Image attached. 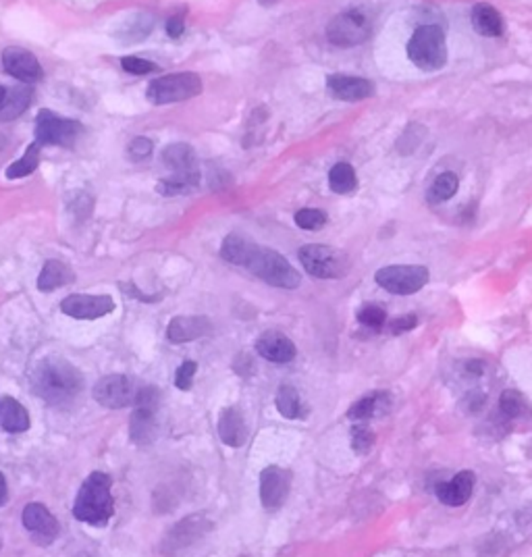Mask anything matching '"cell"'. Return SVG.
<instances>
[{
  "label": "cell",
  "instance_id": "obj_1",
  "mask_svg": "<svg viewBox=\"0 0 532 557\" xmlns=\"http://www.w3.org/2000/svg\"><path fill=\"white\" fill-rule=\"evenodd\" d=\"M221 256L235 267L248 269L254 277L273 285V288L295 289L302 283L300 273L287 262L285 256L266 246H258L250 237L238 233V231L225 237L223 246H221Z\"/></svg>",
  "mask_w": 532,
  "mask_h": 557
},
{
  "label": "cell",
  "instance_id": "obj_32",
  "mask_svg": "<svg viewBox=\"0 0 532 557\" xmlns=\"http://www.w3.org/2000/svg\"><path fill=\"white\" fill-rule=\"evenodd\" d=\"M457 187H460V179H457L455 173H441L439 178L433 181V186L428 187V202L430 204H443L449 198H454Z\"/></svg>",
  "mask_w": 532,
  "mask_h": 557
},
{
  "label": "cell",
  "instance_id": "obj_27",
  "mask_svg": "<svg viewBox=\"0 0 532 557\" xmlns=\"http://www.w3.org/2000/svg\"><path fill=\"white\" fill-rule=\"evenodd\" d=\"M473 25L481 36L497 38L503 33V17L493 5L478 3L473 9Z\"/></svg>",
  "mask_w": 532,
  "mask_h": 557
},
{
  "label": "cell",
  "instance_id": "obj_44",
  "mask_svg": "<svg viewBox=\"0 0 532 557\" xmlns=\"http://www.w3.org/2000/svg\"><path fill=\"white\" fill-rule=\"evenodd\" d=\"M260 5H265V6H271V5H275V3H279V0H258Z\"/></svg>",
  "mask_w": 532,
  "mask_h": 557
},
{
  "label": "cell",
  "instance_id": "obj_14",
  "mask_svg": "<svg viewBox=\"0 0 532 557\" xmlns=\"http://www.w3.org/2000/svg\"><path fill=\"white\" fill-rule=\"evenodd\" d=\"M23 528L30 533L32 541L40 547H49L59 536V520L42 504H28L22 514Z\"/></svg>",
  "mask_w": 532,
  "mask_h": 557
},
{
  "label": "cell",
  "instance_id": "obj_2",
  "mask_svg": "<svg viewBox=\"0 0 532 557\" xmlns=\"http://www.w3.org/2000/svg\"><path fill=\"white\" fill-rule=\"evenodd\" d=\"M84 375L69 360L49 356L40 360L32 372V387L38 397H42L49 406L67 407L82 396Z\"/></svg>",
  "mask_w": 532,
  "mask_h": 557
},
{
  "label": "cell",
  "instance_id": "obj_5",
  "mask_svg": "<svg viewBox=\"0 0 532 557\" xmlns=\"http://www.w3.org/2000/svg\"><path fill=\"white\" fill-rule=\"evenodd\" d=\"M408 57L422 71H439L447 63L446 33L439 25L416 27L408 42Z\"/></svg>",
  "mask_w": 532,
  "mask_h": 557
},
{
  "label": "cell",
  "instance_id": "obj_11",
  "mask_svg": "<svg viewBox=\"0 0 532 557\" xmlns=\"http://www.w3.org/2000/svg\"><path fill=\"white\" fill-rule=\"evenodd\" d=\"M82 133L84 125L79 121L59 117L49 108L36 117V142L40 146L71 148Z\"/></svg>",
  "mask_w": 532,
  "mask_h": 557
},
{
  "label": "cell",
  "instance_id": "obj_36",
  "mask_svg": "<svg viewBox=\"0 0 532 557\" xmlns=\"http://www.w3.org/2000/svg\"><path fill=\"white\" fill-rule=\"evenodd\" d=\"M374 433L368 429V426L356 425L352 429V447L358 456H366V453L373 450L374 445Z\"/></svg>",
  "mask_w": 532,
  "mask_h": 557
},
{
  "label": "cell",
  "instance_id": "obj_29",
  "mask_svg": "<svg viewBox=\"0 0 532 557\" xmlns=\"http://www.w3.org/2000/svg\"><path fill=\"white\" fill-rule=\"evenodd\" d=\"M277 410L281 412L283 418L295 420V418H304L306 416V407L302 406V397L295 387L292 385H281L277 391Z\"/></svg>",
  "mask_w": 532,
  "mask_h": 557
},
{
  "label": "cell",
  "instance_id": "obj_28",
  "mask_svg": "<svg viewBox=\"0 0 532 557\" xmlns=\"http://www.w3.org/2000/svg\"><path fill=\"white\" fill-rule=\"evenodd\" d=\"M152 27H154V17L150 15V13H133L130 19H125V23L121 25V30L114 32V36L125 44L141 42V40L150 36Z\"/></svg>",
  "mask_w": 532,
  "mask_h": 557
},
{
  "label": "cell",
  "instance_id": "obj_16",
  "mask_svg": "<svg viewBox=\"0 0 532 557\" xmlns=\"http://www.w3.org/2000/svg\"><path fill=\"white\" fill-rule=\"evenodd\" d=\"M292 489V472L279 466H266L260 472V501L266 509H279Z\"/></svg>",
  "mask_w": 532,
  "mask_h": 557
},
{
  "label": "cell",
  "instance_id": "obj_8",
  "mask_svg": "<svg viewBox=\"0 0 532 557\" xmlns=\"http://www.w3.org/2000/svg\"><path fill=\"white\" fill-rule=\"evenodd\" d=\"M202 92V79L198 73H173V76H165L154 79L148 86L146 96L152 105H173V102H184L190 98L200 96Z\"/></svg>",
  "mask_w": 532,
  "mask_h": 557
},
{
  "label": "cell",
  "instance_id": "obj_18",
  "mask_svg": "<svg viewBox=\"0 0 532 557\" xmlns=\"http://www.w3.org/2000/svg\"><path fill=\"white\" fill-rule=\"evenodd\" d=\"M256 352H258V356L275 364L292 362L295 354H298L295 343L287 335H283L281 331L262 333V335L256 339Z\"/></svg>",
  "mask_w": 532,
  "mask_h": 557
},
{
  "label": "cell",
  "instance_id": "obj_38",
  "mask_svg": "<svg viewBox=\"0 0 532 557\" xmlns=\"http://www.w3.org/2000/svg\"><path fill=\"white\" fill-rule=\"evenodd\" d=\"M121 67H123L127 73H131V76H148V73L158 71L157 63H152V60H148V59H140V57L121 59Z\"/></svg>",
  "mask_w": 532,
  "mask_h": 557
},
{
  "label": "cell",
  "instance_id": "obj_41",
  "mask_svg": "<svg viewBox=\"0 0 532 557\" xmlns=\"http://www.w3.org/2000/svg\"><path fill=\"white\" fill-rule=\"evenodd\" d=\"M185 32V25H184V15H173L171 19L167 22V33L168 38H181Z\"/></svg>",
  "mask_w": 532,
  "mask_h": 557
},
{
  "label": "cell",
  "instance_id": "obj_33",
  "mask_svg": "<svg viewBox=\"0 0 532 557\" xmlns=\"http://www.w3.org/2000/svg\"><path fill=\"white\" fill-rule=\"evenodd\" d=\"M500 407L501 412L505 414L508 418H520L524 412H527V399H524V396L520 391L516 389H508L501 393V399H500Z\"/></svg>",
  "mask_w": 532,
  "mask_h": 557
},
{
  "label": "cell",
  "instance_id": "obj_30",
  "mask_svg": "<svg viewBox=\"0 0 532 557\" xmlns=\"http://www.w3.org/2000/svg\"><path fill=\"white\" fill-rule=\"evenodd\" d=\"M329 186H331L335 194H352L356 186H358L354 167L349 162H337L331 173H329Z\"/></svg>",
  "mask_w": 532,
  "mask_h": 557
},
{
  "label": "cell",
  "instance_id": "obj_24",
  "mask_svg": "<svg viewBox=\"0 0 532 557\" xmlns=\"http://www.w3.org/2000/svg\"><path fill=\"white\" fill-rule=\"evenodd\" d=\"M32 100H33V90L30 87V84L6 90L5 100L0 102V123H9V121L22 117V114L30 108Z\"/></svg>",
  "mask_w": 532,
  "mask_h": 557
},
{
  "label": "cell",
  "instance_id": "obj_45",
  "mask_svg": "<svg viewBox=\"0 0 532 557\" xmlns=\"http://www.w3.org/2000/svg\"><path fill=\"white\" fill-rule=\"evenodd\" d=\"M5 96H6V87H3V86H0V102H3V100H5Z\"/></svg>",
  "mask_w": 532,
  "mask_h": 557
},
{
  "label": "cell",
  "instance_id": "obj_12",
  "mask_svg": "<svg viewBox=\"0 0 532 557\" xmlns=\"http://www.w3.org/2000/svg\"><path fill=\"white\" fill-rule=\"evenodd\" d=\"M374 278L389 294L410 296L428 283V270L420 264H393V267L376 270Z\"/></svg>",
  "mask_w": 532,
  "mask_h": 557
},
{
  "label": "cell",
  "instance_id": "obj_39",
  "mask_svg": "<svg viewBox=\"0 0 532 557\" xmlns=\"http://www.w3.org/2000/svg\"><path fill=\"white\" fill-rule=\"evenodd\" d=\"M127 152L133 160H144L152 154V142L148 138H136L131 140V144L127 146Z\"/></svg>",
  "mask_w": 532,
  "mask_h": 557
},
{
  "label": "cell",
  "instance_id": "obj_6",
  "mask_svg": "<svg viewBox=\"0 0 532 557\" xmlns=\"http://www.w3.org/2000/svg\"><path fill=\"white\" fill-rule=\"evenodd\" d=\"M160 393L158 387L141 385L133 404L131 420H130V434L133 443L150 445L154 443L158 434V407H160Z\"/></svg>",
  "mask_w": 532,
  "mask_h": 557
},
{
  "label": "cell",
  "instance_id": "obj_10",
  "mask_svg": "<svg viewBox=\"0 0 532 557\" xmlns=\"http://www.w3.org/2000/svg\"><path fill=\"white\" fill-rule=\"evenodd\" d=\"M370 32H373V22H370V17L362 9L343 11L327 25L329 42L341 46V49L366 42Z\"/></svg>",
  "mask_w": 532,
  "mask_h": 557
},
{
  "label": "cell",
  "instance_id": "obj_9",
  "mask_svg": "<svg viewBox=\"0 0 532 557\" xmlns=\"http://www.w3.org/2000/svg\"><path fill=\"white\" fill-rule=\"evenodd\" d=\"M212 531V520L206 514H192L179 520L177 525L168 528L167 534L160 541V553L163 555H177L185 549H190L200 543L204 536Z\"/></svg>",
  "mask_w": 532,
  "mask_h": 557
},
{
  "label": "cell",
  "instance_id": "obj_25",
  "mask_svg": "<svg viewBox=\"0 0 532 557\" xmlns=\"http://www.w3.org/2000/svg\"><path fill=\"white\" fill-rule=\"evenodd\" d=\"M73 278H76V273H73L69 264L63 260H49L38 275V289L44 291V294H50V291L73 283Z\"/></svg>",
  "mask_w": 532,
  "mask_h": 557
},
{
  "label": "cell",
  "instance_id": "obj_13",
  "mask_svg": "<svg viewBox=\"0 0 532 557\" xmlns=\"http://www.w3.org/2000/svg\"><path fill=\"white\" fill-rule=\"evenodd\" d=\"M140 387L136 380L125 375H109L103 377L94 385L92 396L103 407L109 410H123L136 404Z\"/></svg>",
  "mask_w": 532,
  "mask_h": 557
},
{
  "label": "cell",
  "instance_id": "obj_23",
  "mask_svg": "<svg viewBox=\"0 0 532 557\" xmlns=\"http://www.w3.org/2000/svg\"><path fill=\"white\" fill-rule=\"evenodd\" d=\"M0 429L13 434L30 429V414L15 397L0 396Z\"/></svg>",
  "mask_w": 532,
  "mask_h": 557
},
{
  "label": "cell",
  "instance_id": "obj_4",
  "mask_svg": "<svg viewBox=\"0 0 532 557\" xmlns=\"http://www.w3.org/2000/svg\"><path fill=\"white\" fill-rule=\"evenodd\" d=\"M163 162L171 175L157 186V192L163 196H184L198 187L200 162L196 151L190 144H171L163 151Z\"/></svg>",
  "mask_w": 532,
  "mask_h": 557
},
{
  "label": "cell",
  "instance_id": "obj_26",
  "mask_svg": "<svg viewBox=\"0 0 532 557\" xmlns=\"http://www.w3.org/2000/svg\"><path fill=\"white\" fill-rule=\"evenodd\" d=\"M389 407H392L389 393H368V396L358 399V402L349 407L347 418L356 420V423H365V420L385 414Z\"/></svg>",
  "mask_w": 532,
  "mask_h": 557
},
{
  "label": "cell",
  "instance_id": "obj_7",
  "mask_svg": "<svg viewBox=\"0 0 532 557\" xmlns=\"http://www.w3.org/2000/svg\"><path fill=\"white\" fill-rule=\"evenodd\" d=\"M298 256L306 273L316 278H341L349 270L347 256L325 243H308L300 250Z\"/></svg>",
  "mask_w": 532,
  "mask_h": 557
},
{
  "label": "cell",
  "instance_id": "obj_37",
  "mask_svg": "<svg viewBox=\"0 0 532 557\" xmlns=\"http://www.w3.org/2000/svg\"><path fill=\"white\" fill-rule=\"evenodd\" d=\"M196 370H198L196 360H185V362L175 370V377H173L175 387L181 391H190L194 385V377H196Z\"/></svg>",
  "mask_w": 532,
  "mask_h": 557
},
{
  "label": "cell",
  "instance_id": "obj_17",
  "mask_svg": "<svg viewBox=\"0 0 532 557\" xmlns=\"http://www.w3.org/2000/svg\"><path fill=\"white\" fill-rule=\"evenodd\" d=\"M3 69L15 79L23 81V84H33L44 76L36 54L22 49V46H6L3 50Z\"/></svg>",
  "mask_w": 532,
  "mask_h": 557
},
{
  "label": "cell",
  "instance_id": "obj_20",
  "mask_svg": "<svg viewBox=\"0 0 532 557\" xmlns=\"http://www.w3.org/2000/svg\"><path fill=\"white\" fill-rule=\"evenodd\" d=\"M327 90L333 94L335 98L346 102H358L366 100L374 94L373 81L356 76H343V73H335L327 79Z\"/></svg>",
  "mask_w": 532,
  "mask_h": 557
},
{
  "label": "cell",
  "instance_id": "obj_21",
  "mask_svg": "<svg viewBox=\"0 0 532 557\" xmlns=\"http://www.w3.org/2000/svg\"><path fill=\"white\" fill-rule=\"evenodd\" d=\"M211 329L212 323L206 316H175L168 323L167 337L171 343H187L208 335Z\"/></svg>",
  "mask_w": 532,
  "mask_h": 557
},
{
  "label": "cell",
  "instance_id": "obj_34",
  "mask_svg": "<svg viewBox=\"0 0 532 557\" xmlns=\"http://www.w3.org/2000/svg\"><path fill=\"white\" fill-rule=\"evenodd\" d=\"M295 225L306 231H319L327 225V213L320 208H302L295 213Z\"/></svg>",
  "mask_w": 532,
  "mask_h": 557
},
{
  "label": "cell",
  "instance_id": "obj_46",
  "mask_svg": "<svg viewBox=\"0 0 532 557\" xmlns=\"http://www.w3.org/2000/svg\"><path fill=\"white\" fill-rule=\"evenodd\" d=\"M0 549H3V533H0Z\"/></svg>",
  "mask_w": 532,
  "mask_h": 557
},
{
  "label": "cell",
  "instance_id": "obj_15",
  "mask_svg": "<svg viewBox=\"0 0 532 557\" xmlns=\"http://www.w3.org/2000/svg\"><path fill=\"white\" fill-rule=\"evenodd\" d=\"M60 310L67 316L79 318V321H96L111 315L114 310V300L104 294H73L60 302Z\"/></svg>",
  "mask_w": 532,
  "mask_h": 557
},
{
  "label": "cell",
  "instance_id": "obj_22",
  "mask_svg": "<svg viewBox=\"0 0 532 557\" xmlns=\"http://www.w3.org/2000/svg\"><path fill=\"white\" fill-rule=\"evenodd\" d=\"M219 437L229 447H241L248 441L246 416L238 407H225L219 416Z\"/></svg>",
  "mask_w": 532,
  "mask_h": 557
},
{
  "label": "cell",
  "instance_id": "obj_35",
  "mask_svg": "<svg viewBox=\"0 0 532 557\" xmlns=\"http://www.w3.org/2000/svg\"><path fill=\"white\" fill-rule=\"evenodd\" d=\"M387 321V312L379 304H366L358 310V323L368 329H381Z\"/></svg>",
  "mask_w": 532,
  "mask_h": 557
},
{
  "label": "cell",
  "instance_id": "obj_31",
  "mask_svg": "<svg viewBox=\"0 0 532 557\" xmlns=\"http://www.w3.org/2000/svg\"><path fill=\"white\" fill-rule=\"evenodd\" d=\"M40 148L42 146H40L38 142L30 144V148L25 151L22 159H17L9 169H6V179H22L36 171L40 165Z\"/></svg>",
  "mask_w": 532,
  "mask_h": 557
},
{
  "label": "cell",
  "instance_id": "obj_19",
  "mask_svg": "<svg viewBox=\"0 0 532 557\" xmlns=\"http://www.w3.org/2000/svg\"><path fill=\"white\" fill-rule=\"evenodd\" d=\"M474 482H476L474 472L470 470L457 472L451 480L439 482V485H437L435 489L437 499H439L443 506L449 507H460L464 504H468V499L473 498L474 493Z\"/></svg>",
  "mask_w": 532,
  "mask_h": 557
},
{
  "label": "cell",
  "instance_id": "obj_42",
  "mask_svg": "<svg viewBox=\"0 0 532 557\" xmlns=\"http://www.w3.org/2000/svg\"><path fill=\"white\" fill-rule=\"evenodd\" d=\"M6 501H9V487H6L5 474L0 472V507H3Z\"/></svg>",
  "mask_w": 532,
  "mask_h": 557
},
{
  "label": "cell",
  "instance_id": "obj_40",
  "mask_svg": "<svg viewBox=\"0 0 532 557\" xmlns=\"http://www.w3.org/2000/svg\"><path fill=\"white\" fill-rule=\"evenodd\" d=\"M416 324H419V316L416 315H403L400 318H395V321L389 323V329H392L393 335H400V333H408L416 329Z\"/></svg>",
  "mask_w": 532,
  "mask_h": 557
},
{
  "label": "cell",
  "instance_id": "obj_43",
  "mask_svg": "<svg viewBox=\"0 0 532 557\" xmlns=\"http://www.w3.org/2000/svg\"><path fill=\"white\" fill-rule=\"evenodd\" d=\"M5 146H6V135L0 133V152L5 151Z\"/></svg>",
  "mask_w": 532,
  "mask_h": 557
},
{
  "label": "cell",
  "instance_id": "obj_3",
  "mask_svg": "<svg viewBox=\"0 0 532 557\" xmlns=\"http://www.w3.org/2000/svg\"><path fill=\"white\" fill-rule=\"evenodd\" d=\"M113 480L104 472H92L79 487L73 504V516L90 526H106L114 514V499L111 493Z\"/></svg>",
  "mask_w": 532,
  "mask_h": 557
}]
</instances>
